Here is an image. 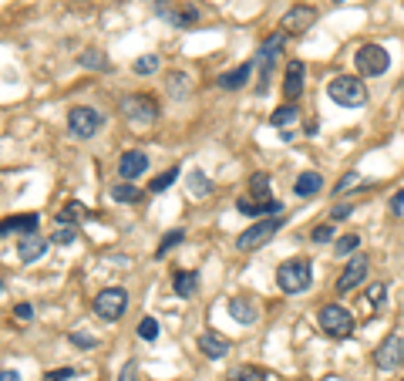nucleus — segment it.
I'll return each mask as SVG.
<instances>
[{"instance_id": "1", "label": "nucleus", "mask_w": 404, "mask_h": 381, "mask_svg": "<svg viewBox=\"0 0 404 381\" xmlns=\"http://www.w3.org/2000/svg\"><path fill=\"white\" fill-rule=\"evenodd\" d=\"M310 280H313V267H310L306 256H290V260L279 263L277 287L283 294H303V290L310 287Z\"/></svg>"}, {"instance_id": "2", "label": "nucleus", "mask_w": 404, "mask_h": 381, "mask_svg": "<svg viewBox=\"0 0 404 381\" xmlns=\"http://www.w3.org/2000/svg\"><path fill=\"white\" fill-rule=\"evenodd\" d=\"M327 95H330V102L344 105V108H360V105L367 102V88H364V78H354V75H337V78H330Z\"/></svg>"}, {"instance_id": "3", "label": "nucleus", "mask_w": 404, "mask_h": 381, "mask_svg": "<svg viewBox=\"0 0 404 381\" xmlns=\"http://www.w3.org/2000/svg\"><path fill=\"white\" fill-rule=\"evenodd\" d=\"M320 330L327 334V337H351L354 334V314L347 310V307H340V304H327L324 310H320Z\"/></svg>"}, {"instance_id": "4", "label": "nucleus", "mask_w": 404, "mask_h": 381, "mask_svg": "<svg viewBox=\"0 0 404 381\" xmlns=\"http://www.w3.org/2000/svg\"><path fill=\"white\" fill-rule=\"evenodd\" d=\"M122 118L138 128L152 125L158 118V102L149 98V95H128V98H122Z\"/></svg>"}, {"instance_id": "5", "label": "nucleus", "mask_w": 404, "mask_h": 381, "mask_svg": "<svg viewBox=\"0 0 404 381\" xmlns=\"http://www.w3.org/2000/svg\"><path fill=\"white\" fill-rule=\"evenodd\" d=\"M354 64H357L360 78H378L391 68V57H387V51L380 44H360L357 54H354Z\"/></svg>"}, {"instance_id": "6", "label": "nucleus", "mask_w": 404, "mask_h": 381, "mask_svg": "<svg viewBox=\"0 0 404 381\" xmlns=\"http://www.w3.org/2000/svg\"><path fill=\"white\" fill-rule=\"evenodd\" d=\"M104 125V115L98 108H88V105H77L68 112V132L75 139H95V132Z\"/></svg>"}, {"instance_id": "7", "label": "nucleus", "mask_w": 404, "mask_h": 381, "mask_svg": "<svg viewBox=\"0 0 404 381\" xmlns=\"http://www.w3.org/2000/svg\"><path fill=\"white\" fill-rule=\"evenodd\" d=\"M283 227V216H266V220H256L250 229H243L239 236H236V247L243 250V254H250V250H256V247H263L277 229Z\"/></svg>"}, {"instance_id": "8", "label": "nucleus", "mask_w": 404, "mask_h": 381, "mask_svg": "<svg viewBox=\"0 0 404 381\" xmlns=\"http://www.w3.org/2000/svg\"><path fill=\"white\" fill-rule=\"evenodd\" d=\"M128 310V290L125 287H104L95 297V314L101 321H118Z\"/></svg>"}, {"instance_id": "9", "label": "nucleus", "mask_w": 404, "mask_h": 381, "mask_svg": "<svg viewBox=\"0 0 404 381\" xmlns=\"http://www.w3.org/2000/svg\"><path fill=\"white\" fill-rule=\"evenodd\" d=\"M155 14L165 17L176 30H189L199 24V10L192 3H169V0H155Z\"/></svg>"}, {"instance_id": "10", "label": "nucleus", "mask_w": 404, "mask_h": 381, "mask_svg": "<svg viewBox=\"0 0 404 381\" xmlns=\"http://www.w3.org/2000/svg\"><path fill=\"white\" fill-rule=\"evenodd\" d=\"M401 357H404L401 334H387L378 344V351H374V364H378L380 371H394V368L401 364Z\"/></svg>"}, {"instance_id": "11", "label": "nucleus", "mask_w": 404, "mask_h": 381, "mask_svg": "<svg viewBox=\"0 0 404 381\" xmlns=\"http://www.w3.org/2000/svg\"><path fill=\"white\" fill-rule=\"evenodd\" d=\"M313 24H317V10L306 7V3H297V7H290V10L283 14L279 30H283V34H303V30H310Z\"/></svg>"}, {"instance_id": "12", "label": "nucleus", "mask_w": 404, "mask_h": 381, "mask_svg": "<svg viewBox=\"0 0 404 381\" xmlns=\"http://www.w3.org/2000/svg\"><path fill=\"white\" fill-rule=\"evenodd\" d=\"M367 267H371V260H367V256H364V254H354L351 263L344 267V274L337 277V294H347V290H354V287L364 280Z\"/></svg>"}, {"instance_id": "13", "label": "nucleus", "mask_w": 404, "mask_h": 381, "mask_svg": "<svg viewBox=\"0 0 404 381\" xmlns=\"http://www.w3.org/2000/svg\"><path fill=\"white\" fill-rule=\"evenodd\" d=\"M283 48H286V34L279 30V34H273V37H266V41H263V48L256 51V61H259V68H263V81L270 78V71H273L277 57L283 54Z\"/></svg>"}, {"instance_id": "14", "label": "nucleus", "mask_w": 404, "mask_h": 381, "mask_svg": "<svg viewBox=\"0 0 404 381\" xmlns=\"http://www.w3.org/2000/svg\"><path fill=\"white\" fill-rule=\"evenodd\" d=\"M142 172H149V155L142 152V149L122 152V159H118V176H122V182H131V179H138Z\"/></svg>"}, {"instance_id": "15", "label": "nucleus", "mask_w": 404, "mask_h": 381, "mask_svg": "<svg viewBox=\"0 0 404 381\" xmlns=\"http://www.w3.org/2000/svg\"><path fill=\"white\" fill-rule=\"evenodd\" d=\"M229 348H232V344H229L223 334H216V330H202L199 334V351L209 357V361H223V357L229 355Z\"/></svg>"}, {"instance_id": "16", "label": "nucleus", "mask_w": 404, "mask_h": 381, "mask_svg": "<svg viewBox=\"0 0 404 381\" xmlns=\"http://www.w3.org/2000/svg\"><path fill=\"white\" fill-rule=\"evenodd\" d=\"M303 95V61H290L283 75V98L293 105Z\"/></svg>"}, {"instance_id": "17", "label": "nucleus", "mask_w": 404, "mask_h": 381, "mask_svg": "<svg viewBox=\"0 0 404 381\" xmlns=\"http://www.w3.org/2000/svg\"><path fill=\"white\" fill-rule=\"evenodd\" d=\"M37 223H41V216L37 213H21V216H7L3 223H0V236H7V233H37Z\"/></svg>"}, {"instance_id": "18", "label": "nucleus", "mask_w": 404, "mask_h": 381, "mask_svg": "<svg viewBox=\"0 0 404 381\" xmlns=\"http://www.w3.org/2000/svg\"><path fill=\"white\" fill-rule=\"evenodd\" d=\"M50 240H44L41 233H30V236H24L21 240V247H17V256L24 260V263H34V260H41V256L48 254Z\"/></svg>"}, {"instance_id": "19", "label": "nucleus", "mask_w": 404, "mask_h": 381, "mask_svg": "<svg viewBox=\"0 0 404 381\" xmlns=\"http://www.w3.org/2000/svg\"><path fill=\"white\" fill-rule=\"evenodd\" d=\"M226 310H229V317L239 321V324H256V317H259L256 304L246 301V297H232V301H226Z\"/></svg>"}, {"instance_id": "20", "label": "nucleus", "mask_w": 404, "mask_h": 381, "mask_svg": "<svg viewBox=\"0 0 404 381\" xmlns=\"http://www.w3.org/2000/svg\"><path fill=\"white\" fill-rule=\"evenodd\" d=\"M250 75H252V61H246V64L232 68V71H226V75H219V88H226V91H239L243 85H250Z\"/></svg>"}, {"instance_id": "21", "label": "nucleus", "mask_w": 404, "mask_h": 381, "mask_svg": "<svg viewBox=\"0 0 404 381\" xmlns=\"http://www.w3.org/2000/svg\"><path fill=\"white\" fill-rule=\"evenodd\" d=\"M320 189H324V176H320V172H310V169H306V172H300V176H297V182H293V193H297V196H303V200H306V196H317Z\"/></svg>"}, {"instance_id": "22", "label": "nucleus", "mask_w": 404, "mask_h": 381, "mask_svg": "<svg viewBox=\"0 0 404 381\" xmlns=\"http://www.w3.org/2000/svg\"><path fill=\"white\" fill-rule=\"evenodd\" d=\"M196 283H199V274H192V270H176L172 274V287H176L178 297H192Z\"/></svg>"}, {"instance_id": "23", "label": "nucleus", "mask_w": 404, "mask_h": 381, "mask_svg": "<svg viewBox=\"0 0 404 381\" xmlns=\"http://www.w3.org/2000/svg\"><path fill=\"white\" fill-rule=\"evenodd\" d=\"M250 193H252L256 203H273V196H270V176H266V172L250 176Z\"/></svg>"}, {"instance_id": "24", "label": "nucleus", "mask_w": 404, "mask_h": 381, "mask_svg": "<svg viewBox=\"0 0 404 381\" xmlns=\"http://www.w3.org/2000/svg\"><path fill=\"white\" fill-rule=\"evenodd\" d=\"M84 216H88V209L77 203V200H71V203L57 213V227H75V223H81Z\"/></svg>"}, {"instance_id": "25", "label": "nucleus", "mask_w": 404, "mask_h": 381, "mask_svg": "<svg viewBox=\"0 0 404 381\" xmlns=\"http://www.w3.org/2000/svg\"><path fill=\"white\" fill-rule=\"evenodd\" d=\"M111 200H115V203H138V200H142V189L131 186V182H115V186H111Z\"/></svg>"}, {"instance_id": "26", "label": "nucleus", "mask_w": 404, "mask_h": 381, "mask_svg": "<svg viewBox=\"0 0 404 381\" xmlns=\"http://www.w3.org/2000/svg\"><path fill=\"white\" fill-rule=\"evenodd\" d=\"M185 182H189V193H192L196 200H205V196H212V182H209V179L202 176L199 169H192Z\"/></svg>"}, {"instance_id": "27", "label": "nucleus", "mask_w": 404, "mask_h": 381, "mask_svg": "<svg viewBox=\"0 0 404 381\" xmlns=\"http://www.w3.org/2000/svg\"><path fill=\"white\" fill-rule=\"evenodd\" d=\"M226 381H266V371L256 368V364H239L226 375Z\"/></svg>"}, {"instance_id": "28", "label": "nucleus", "mask_w": 404, "mask_h": 381, "mask_svg": "<svg viewBox=\"0 0 404 381\" xmlns=\"http://www.w3.org/2000/svg\"><path fill=\"white\" fill-rule=\"evenodd\" d=\"M182 240H185V229H169V233L162 236V243H158L155 256H158V260H162V256H169L178 247V243H182Z\"/></svg>"}, {"instance_id": "29", "label": "nucleus", "mask_w": 404, "mask_h": 381, "mask_svg": "<svg viewBox=\"0 0 404 381\" xmlns=\"http://www.w3.org/2000/svg\"><path fill=\"white\" fill-rule=\"evenodd\" d=\"M297 122V108L293 105H279L277 112L270 115V125L273 128H286V125H293Z\"/></svg>"}, {"instance_id": "30", "label": "nucleus", "mask_w": 404, "mask_h": 381, "mask_svg": "<svg viewBox=\"0 0 404 381\" xmlns=\"http://www.w3.org/2000/svg\"><path fill=\"white\" fill-rule=\"evenodd\" d=\"M357 247H360V236H357V233H347V236L333 240V254L337 256H354L357 254Z\"/></svg>"}, {"instance_id": "31", "label": "nucleus", "mask_w": 404, "mask_h": 381, "mask_svg": "<svg viewBox=\"0 0 404 381\" xmlns=\"http://www.w3.org/2000/svg\"><path fill=\"white\" fill-rule=\"evenodd\" d=\"M158 64H162V61H158L155 54H142V57H135L131 71H135V75H155V71H158Z\"/></svg>"}, {"instance_id": "32", "label": "nucleus", "mask_w": 404, "mask_h": 381, "mask_svg": "<svg viewBox=\"0 0 404 381\" xmlns=\"http://www.w3.org/2000/svg\"><path fill=\"white\" fill-rule=\"evenodd\" d=\"M77 61H81V68H95V71H108V68H111V64L104 61V54L101 51H84Z\"/></svg>"}, {"instance_id": "33", "label": "nucleus", "mask_w": 404, "mask_h": 381, "mask_svg": "<svg viewBox=\"0 0 404 381\" xmlns=\"http://www.w3.org/2000/svg\"><path fill=\"white\" fill-rule=\"evenodd\" d=\"M75 240H77L75 227H57L54 233H50V243H54V247H71Z\"/></svg>"}, {"instance_id": "34", "label": "nucleus", "mask_w": 404, "mask_h": 381, "mask_svg": "<svg viewBox=\"0 0 404 381\" xmlns=\"http://www.w3.org/2000/svg\"><path fill=\"white\" fill-rule=\"evenodd\" d=\"M176 176H178V169H169V172H162V176H155L149 182V193H165L172 182H176Z\"/></svg>"}, {"instance_id": "35", "label": "nucleus", "mask_w": 404, "mask_h": 381, "mask_svg": "<svg viewBox=\"0 0 404 381\" xmlns=\"http://www.w3.org/2000/svg\"><path fill=\"white\" fill-rule=\"evenodd\" d=\"M384 297H387V287H384V283H371V287H367V304L374 307V310L384 307Z\"/></svg>"}, {"instance_id": "36", "label": "nucleus", "mask_w": 404, "mask_h": 381, "mask_svg": "<svg viewBox=\"0 0 404 381\" xmlns=\"http://www.w3.org/2000/svg\"><path fill=\"white\" fill-rule=\"evenodd\" d=\"M138 337H142V341H155V337H158V321H155V317H142V321H138Z\"/></svg>"}, {"instance_id": "37", "label": "nucleus", "mask_w": 404, "mask_h": 381, "mask_svg": "<svg viewBox=\"0 0 404 381\" xmlns=\"http://www.w3.org/2000/svg\"><path fill=\"white\" fill-rule=\"evenodd\" d=\"M354 186H364V179H360V172H347V176L340 179V182H337V189H333V193H337V196H340V193H351Z\"/></svg>"}, {"instance_id": "38", "label": "nucleus", "mask_w": 404, "mask_h": 381, "mask_svg": "<svg viewBox=\"0 0 404 381\" xmlns=\"http://www.w3.org/2000/svg\"><path fill=\"white\" fill-rule=\"evenodd\" d=\"M185 85H189V78H185V75H169V91H172V95H178V98H182V95L189 91Z\"/></svg>"}, {"instance_id": "39", "label": "nucleus", "mask_w": 404, "mask_h": 381, "mask_svg": "<svg viewBox=\"0 0 404 381\" xmlns=\"http://www.w3.org/2000/svg\"><path fill=\"white\" fill-rule=\"evenodd\" d=\"M75 378V368H57V371H48L44 381H71Z\"/></svg>"}, {"instance_id": "40", "label": "nucleus", "mask_w": 404, "mask_h": 381, "mask_svg": "<svg viewBox=\"0 0 404 381\" xmlns=\"http://www.w3.org/2000/svg\"><path fill=\"white\" fill-rule=\"evenodd\" d=\"M118 381H138V361H125V368H122Z\"/></svg>"}, {"instance_id": "41", "label": "nucleus", "mask_w": 404, "mask_h": 381, "mask_svg": "<svg viewBox=\"0 0 404 381\" xmlns=\"http://www.w3.org/2000/svg\"><path fill=\"white\" fill-rule=\"evenodd\" d=\"M333 240V227H317L313 229V243H330Z\"/></svg>"}, {"instance_id": "42", "label": "nucleus", "mask_w": 404, "mask_h": 381, "mask_svg": "<svg viewBox=\"0 0 404 381\" xmlns=\"http://www.w3.org/2000/svg\"><path fill=\"white\" fill-rule=\"evenodd\" d=\"M351 209H354L351 203H340V206H333V209H330V220H344V216H351Z\"/></svg>"}, {"instance_id": "43", "label": "nucleus", "mask_w": 404, "mask_h": 381, "mask_svg": "<svg viewBox=\"0 0 404 381\" xmlns=\"http://www.w3.org/2000/svg\"><path fill=\"white\" fill-rule=\"evenodd\" d=\"M30 314H34V307H30V304H17V307H14V317H17V321H30Z\"/></svg>"}, {"instance_id": "44", "label": "nucleus", "mask_w": 404, "mask_h": 381, "mask_svg": "<svg viewBox=\"0 0 404 381\" xmlns=\"http://www.w3.org/2000/svg\"><path fill=\"white\" fill-rule=\"evenodd\" d=\"M71 341L77 348H95V337H88V334H71Z\"/></svg>"}, {"instance_id": "45", "label": "nucleus", "mask_w": 404, "mask_h": 381, "mask_svg": "<svg viewBox=\"0 0 404 381\" xmlns=\"http://www.w3.org/2000/svg\"><path fill=\"white\" fill-rule=\"evenodd\" d=\"M401 209H404V189L394 196V200H391V213H401Z\"/></svg>"}, {"instance_id": "46", "label": "nucleus", "mask_w": 404, "mask_h": 381, "mask_svg": "<svg viewBox=\"0 0 404 381\" xmlns=\"http://www.w3.org/2000/svg\"><path fill=\"white\" fill-rule=\"evenodd\" d=\"M0 381H21V375H17L14 368H3V371H0Z\"/></svg>"}, {"instance_id": "47", "label": "nucleus", "mask_w": 404, "mask_h": 381, "mask_svg": "<svg viewBox=\"0 0 404 381\" xmlns=\"http://www.w3.org/2000/svg\"><path fill=\"white\" fill-rule=\"evenodd\" d=\"M3 290H7V287H3V283H0V297H3Z\"/></svg>"}, {"instance_id": "48", "label": "nucleus", "mask_w": 404, "mask_h": 381, "mask_svg": "<svg viewBox=\"0 0 404 381\" xmlns=\"http://www.w3.org/2000/svg\"><path fill=\"white\" fill-rule=\"evenodd\" d=\"M401 381H404V378H401Z\"/></svg>"}]
</instances>
